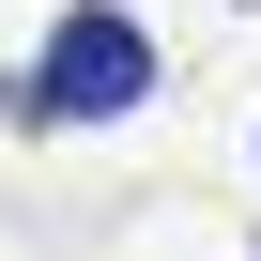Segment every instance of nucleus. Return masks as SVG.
Segmentation results:
<instances>
[{"label": "nucleus", "instance_id": "1", "mask_svg": "<svg viewBox=\"0 0 261 261\" xmlns=\"http://www.w3.org/2000/svg\"><path fill=\"white\" fill-rule=\"evenodd\" d=\"M154 92V46H139V16H62V46H46V77L16 92V108H77V123H108V108H139Z\"/></svg>", "mask_w": 261, "mask_h": 261}]
</instances>
